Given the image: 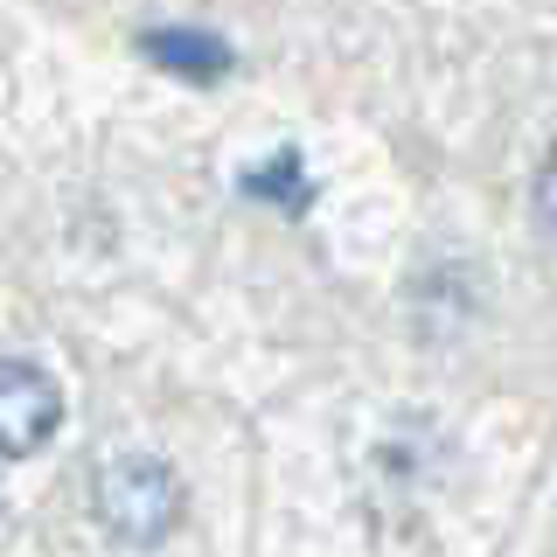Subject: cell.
Instances as JSON below:
<instances>
[{
	"label": "cell",
	"instance_id": "cell-4",
	"mask_svg": "<svg viewBox=\"0 0 557 557\" xmlns=\"http://www.w3.org/2000/svg\"><path fill=\"white\" fill-rule=\"evenodd\" d=\"M536 202H544V216L557 223V153H550V168H544V188H536Z\"/></svg>",
	"mask_w": 557,
	"mask_h": 557
},
{
	"label": "cell",
	"instance_id": "cell-2",
	"mask_svg": "<svg viewBox=\"0 0 557 557\" xmlns=\"http://www.w3.org/2000/svg\"><path fill=\"white\" fill-rule=\"evenodd\" d=\"M63 425V383L28 356H0V460H28Z\"/></svg>",
	"mask_w": 557,
	"mask_h": 557
},
{
	"label": "cell",
	"instance_id": "cell-1",
	"mask_svg": "<svg viewBox=\"0 0 557 557\" xmlns=\"http://www.w3.org/2000/svg\"><path fill=\"white\" fill-rule=\"evenodd\" d=\"M91 509L104 536H119L126 550H153L182 522V481L161 453H112L91 467Z\"/></svg>",
	"mask_w": 557,
	"mask_h": 557
},
{
	"label": "cell",
	"instance_id": "cell-3",
	"mask_svg": "<svg viewBox=\"0 0 557 557\" xmlns=\"http://www.w3.org/2000/svg\"><path fill=\"white\" fill-rule=\"evenodd\" d=\"M133 49L153 70L182 77V84H216V77H231V70H237V49L223 42V35H209V28H139Z\"/></svg>",
	"mask_w": 557,
	"mask_h": 557
}]
</instances>
